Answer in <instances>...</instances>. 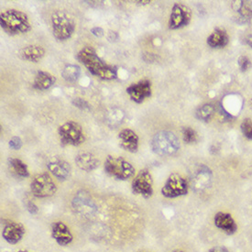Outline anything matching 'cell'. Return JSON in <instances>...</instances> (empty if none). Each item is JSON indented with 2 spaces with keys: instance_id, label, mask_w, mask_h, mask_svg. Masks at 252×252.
Listing matches in <instances>:
<instances>
[{
  "instance_id": "5b68a950",
  "label": "cell",
  "mask_w": 252,
  "mask_h": 252,
  "mask_svg": "<svg viewBox=\"0 0 252 252\" xmlns=\"http://www.w3.org/2000/svg\"><path fill=\"white\" fill-rule=\"evenodd\" d=\"M104 167L107 174L118 180L125 181L131 178L135 174V168L132 164L121 157L108 155L105 160Z\"/></svg>"
},
{
  "instance_id": "2e32d148",
  "label": "cell",
  "mask_w": 252,
  "mask_h": 252,
  "mask_svg": "<svg viewBox=\"0 0 252 252\" xmlns=\"http://www.w3.org/2000/svg\"><path fill=\"white\" fill-rule=\"evenodd\" d=\"M120 146L128 153H136L139 149V137L129 128L120 131L119 134Z\"/></svg>"
},
{
  "instance_id": "7a4b0ae2",
  "label": "cell",
  "mask_w": 252,
  "mask_h": 252,
  "mask_svg": "<svg viewBox=\"0 0 252 252\" xmlns=\"http://www.w3.org/2000/svg\"><path fill=\"white\" fill-rule=\"evenodd\" d=\"M0 25L9 35L27 33L32 29L28 15L17 9H8L1 14Z\"/></svg>"
},
{
  "instance_id": "ffe728a7",
  "label": "cell",
  "mask_w": 252,
  "mask_h": 252,
  "mask_svg": "<svg viewBox=\"0 0 252 252\" xmlns=\"http://www.w3.org/2000/svg\"><path fill=\"white\" fill-rule=\"evenodd\" d=\"M234 9L238 13L236 21L239 24H246L252 19V7L249 2L239 1L234 4Z\"/></svg>"
},
{
  "instance_id": "d6986e66",
  "label": "cell",
  "mask_w": 252,
  "mask_h": 252,
  "mask_svg": "<svg viewBox=\"0 0 252 252\" xmlns=\"http://www.w3.org/2000/svg\"><path fill=\"white\" fill-rule=\"evenodd\" d=\"M75 162L79 169L85 172H91L99 166V160L90 153H80L75 158Z\"/></svg>"
},
{
  "instance_id": "ac0fdd59",
  "label": "cell",
  "mask_w": 252,
  "mask_h": 252,
  "mask_svg": "<svg viewBox=\"0 0 252 252\" xmlns=\"http://www.w3.org/2000/svg\"><path fill=\"white\" fill-rule=\"evenodd\" d=\"M215 225L221 230L231 235L237 231L238 226L231 215L226 213H218L215 217Z\"/></svg>"
},
{
  "instance_id": "30bf717a",
  "label": "cell",
  "mask_w": 252,
  "mask_h": 252,
  "mask_svg": "<svg viewBox=\"0 0 252 252\" xmlns=\"http://www.w3.org/2000/svg\"><path fill=\"white\" fill-rule=\"evenodd\" d=\"M153 176L149 170H141L132 182L133 192L140 194L145 198H149L153 193Z\"/></svg>"
},
{
  "instance_id": "83f0119b",
  "label": "cell",
  "mask_w": 252,
  "mask_h": 252,
  "mask_svg": "<svg viewBox=\"0 0 252 252\" xmlns=\"http://www.w3.org/2000/svg\"><path fill=\"white\" fill-rule=\"evenodd\" d=\"M240 128L247 139H252V120L251 119L243 120L240 125Z\"/></svg>"
},
{
  "instance_id": "1f68e13d",
  "label": "cell",
  "mask_w": 252,
  "mask_h": 252,
  "mask_svg": "<svg viewBox=\"0 0 252 252\" xmlns=\"http://www.w3.org/2000/svg\"><path fill=\"white\" fill-rule=\"evenodd\" d=\"M27 209H28L29 212L31 213V214H32V215L37 214L38 211H39L38 206H36L33 202H32V201H30V202L27 203Z\"/></svg>"
},
{
  "instance_id": "4fadbf2b",
  "label": "cell",
  "mask_w": 252,
  "mask_h": 252,
  "mask_svg": "<svg viewBox=\"0 0 252 252\" xmlns=\"http://www.w3.org/2000/svg\"><path fill=\"white\" fill-rule=\"evenodd\" d=\"M73 207L74 211L83 216H91L96 210V206L89 194L85 191L77 192L73 200Z\"/></svg>"
},
{
  "instance_id": "f1b7e54d",
  "label": "cell",
  "mask_w": 252,
  "mask_h": 252,
  "mask_svg": "<svg viewBox=\"0 0 252 252\" xmlns=\"http://www.w3.org/2000/svg\"><path fill=\"white\" fill-rule=\"evenodd\" d=\"M239 69L242 71V72H246L248 71L250 68H252V63L251 60L247 57V56H241L239 57Z\"/></svg>"
},
{
  "instance_id": "d590c367",
  "label": "cell",
  "mask_w": 252,
  "mask_h": 252,
  "mask_svg": "<svg viewBox=\"0 0 252 252\" xmlns=\"http://www.w3.org/2000/svg\"><path fill=\"white\" fill-rule=\"evenodd\" d=\"M247 44L252 48V36H250V37L247 39Z\"/></svg>"
},
{
  "instance_id": "8d00e7d4",
  "label": "cell",
  "mask_w": 252,
  "mask_h": 252,
  "mask_svg": "<svg viewBox=\"0 0 252 252\" xmlns=\"http://www.w3.org/2000/svg\"><path fill=\"white\" fill-rule=\"evenodd\" d=\"M182 252V251H175V252Z\"/></svg>"
},
{
  "instance_id": "4316f807",
  "label": "cell",
  "mask_w": 252,
  "mask_h": 252,
  "mask_svg": "<svg viewBox=\"0 0 252 252\" xmlns=\"http://www.w3.org/2000/svg\"><path fill=\"white\" fill-rule=\"evenodd\" d=\"M183 139L186 143L191 144L197 140V134L194 129H192L189 126H186L183 128Z\"/></svg>"
},
{
  "instance_id": "7c38bea8",
  "label": "cell",
  "mask_w": 252,
  "mask_h": 252,
  "mask_svg": "<svg viewBox=\"0 0 252 252\" xmlns=\"http://www.w3.org/2000/svg\"><path fill=\"white\" fill-rule=\"evenodd\" d=\"M126 93L135 103L140 104L152 95V83L149 80H141L126 88Z\"/></svg>"
},
{
  "instance_id": "8fae6325",
  "label": "cell",
  "mask_w": 252,
  "mask_h": 252,
  "mask_svg": "<svg viewBox=\"0 0 252 252\" xmlns=\"http://www.w3.org/2000/svg\"><path fill=\"white\" fill-rule=\"evenodd\" d=\"M192 19V10L184 4H174L169 21V28L171 30H177L186 27L190 23Z\"/></svg>"
},
{
  "instance_id": "8992f818",
  "label": "cell",
  "mask_w": 252,
  "mask_h": 252,
  "mask_svg": "<svg viewBox=\"0 0 252 252\" xmlns=\"http://www.w3.org/2000/svg\"><path fill=\"white\" fill-rule=\"evenodd\" d=\"M61 142L63 145L79 146L86 140L85 133L77 122L68 121L63 124L58 129Z\"/></svg>"
},
{
  "instance_id": "7402d4cb",
  "label": "cell",
  "mask_w": 252,
  "mask_h": 252,
  "mask_svg": "<svg viewBox=\"0 0 252 252\" xmlns=\"http://www.w3.org/2000/svg\"><path fill=\"white\" fill-rule=\"evenodd\" d=\"M55 81H56V78L53 76V74H51L48 72L40 71L35 75L33 87L37 90L44 91V90H47L53 87V85L55 84Z\"/></svg>"
},
{
  "instance_id": "ba28073f",
  "label": "cell",
  "mask_w": 252,
  "mask_h": 252,
  "mask_svg": "<svg viewBox=\"0 0 252 252\" xmlns=\"http://www.w3.org/2000/svg\"><path fill=\"white\" fill-rule=\"evenodd\" d=\"M188 183L182 175L172 173L161 189V193L167 198H176L188 192Z\"/></svg>"
},
{
  "instance_id": "5bb4252c",
  "label": "cell",
  "mask_w": 252,
  "mask_h": 252,
  "mask_svg": "<svg viewBox=\"0 0 252 252\" xmlns=\"http://www.w3.org/2000/svg\"><path fill=\"white\" fill-rule=\"evenodd\" d=\"M47 167L53 176L61 181H65L71 174V165L66 160L57 157L50 160Z\"/></svg>"
},
{
  "instance_id": "e0dca14e",
  "label": "cell",
  "mask_w": 252,
  "mask_h": 252,
  "mask_svg": "<svg viewBox=\"0 0 252 252\" xmlns=\"http://www.w3.org/2000/svg\"><path fill=\"white\" fill-rule=\"evenodd\" d=\"M53 239L61 246H66L73 241V235L63 222H55L52 227Z\"/></svg>"
},
{
  "instance_id": "44dd1931",
  "label": "cell",
  "mask_w": 252,
  "mask_h": 252,
  "mask_svg": "<svg viewBox=\"0 0 252 252\" xmlns=\"http://www.w3.org/2000/svg\"><path fill=\"white\" fill-rule=\"evenodd\" d=\"M45 54V50L40 45H30L20 51V56L23 60L38 63Z\"/></svg>"
},
{
  "instance_id": "484cf974",
  "label": "cell",
  "mask_w": 252,
  "mask_h": 252,
  "mask_svg": "<svg viewBox=\"0 0 252 252\" xmlns=\"http://www.w3.org/2000/svg\"><path fill=\"white\" fill-rule=\"evenodd\" d=\"M215 111H216V109L212 104H206V105L200 106L199 108L196 110L195 117L199 120L207 122L212 119Z\"/></svg>"
},
{
  "instance_id": "603a6c76",
  "label": "cell",
  "mask_w": 252,
  "mask_h": 252,
  "mask_svg": "<svg viewBox=\"0 0 252 252\" xmlns=\"http://www.w3.org/2000/svg\"><path fill=\"white\" fill-rule=\"evenodd\" d=\"M228 43V35L225 30L216 29L208 38L207 44L211 48H223Z\"/></svg>"
},
{
  "instance_id": "6da1fadb",
  "label": "cell",
  "mask_w": 252,
  "mask_h": 252,
  "mask_svg": "<svg viewBox=\"0 0 252 252\" xmlns=\"http://www.w3.org/2000/svg\"><path fill=\"white\" fill-rule=\"evenodd\" d=\"M77 60L83 63L90 73L100 79L114 80L118 76L116 67L106 63L91 47L82 49L77 54Z\"/></svg>"
},
{
  "instance_id": "4dcf8cb0",
  "label": "cell",
  "mask_w": 252,
  "mask_h": 252,
  "mask_svg": "<svg viewBox=\"0 0 252 252\" xmlns=\"http://www.w3.org/2000/svg\"><path fill=\"white\" fill-rule=\"evenodd\" d=\"M9 147L10 149L15 150V151H19L20 148L22 147V141L20 139V137H13L12 139L9 140Z\"/></svg>"
},
{
  "instance_id": "52a82bcc",
  "label": "cell",
  "mask_w": 252,
  "mask_h": 252,
  "mask_svg": "<svg viewBox=\"0 0 252 252\" xmlns=\"http://www.w3.org/2000/svg\"><path fill=\"white\" fill-rule=\"evenodd\" d=\"M31 190L34 196L46 198L53 196L57 191V187L53 178L48 173L37 174L31 184Z\"/></svg>"
},
{
  "instance_id": "9c48e42d",
  "label": "cell",
  "mask_w": 252,
  "mask_h": 252,
  "mask_svg": "<svg viewBox=\"0 0 252 252\" xmlns=\"http://www.w3.org/2000/svg\"><path fill=\"white\" fill-rule=\"evenodd\" d=\"M212 178L211 170L207 166L200 164L191 174L190 184L192 190L197 192L205 191L211 185Z\"/></svg>"
},
{
  "instance_id": "e575fe53",
  "label": "cell",
  "mask_w": 252,
  "mask_h": 252,
  "mask_svg": "<svg viewBox=\"0 0 252 252\" xmlns=\"http://www.w3.org/2000/svg\"><path fill=\"white\" fill-rule=\"evenodd\" d=\"M119 39V35L117 32H110L109 33H108V40H117Z\"/></svg>"
},
{
  "instance_id": "9a60e30c",
  "label": "cell",
  "mask_w": 252,
  "mask_h": 252,
  "mask_svg": "<svg viewBox=\"0 0 252 252\" xmlns=\"http://www.w3.org/2000/svg\"><path fill=\"white\" fill-rule=\"evenodd\" d=\"M25 234V228L20 223L7 222L4 226L2 236L9 244H17L23 238Z\"/></svg>"
},
{
  "instance_id": "cb8c5ba5",
  "label": "cell",
  "mask_w": 252,
  "mask_h": 252,
  "mask_svg": "<svg viewBox=\"0 0 252 252\" xmlns=\"http://www.w3.org/2000/svg\"><path fill=\"white\" fill-rule=\"evenodd\" d=\"M80 74H81V69L78 65H75V64H68L62 71L63 78L69 83L76 82L79 79Z\"/></svg>"
},
{
  "instance_id": "3957f363",
  "label": "cell",
  "mask_w": 252,
  "mask_h": 252,
  "mask_svg": "<svg viewBox=\"0 0 252 252\" xmlns=\"http://www.w3.org/2000/svg\"><path fill=\"white\" fill-rule=\"evenodd\" d=\"M151 147L153 153L159 156H172L180 149L179 139L174 133L162 130L154 135Z\"/></svg>"
},
{
  "instance_id": "836d02e7",
  "label": "cell",
  "mask_w": 252,
  "mask_h": 252,
  "mask_svg": "<svg viewBox=\"0 0 252 252\" xmlns=\"http://www.w3.org/2000/svg\"><path fill=\"white\" fill-rule=\"evenodd\" d=\"M208 252H228L225 247H215Z\"/></svg>"
},
{
  "instance_id": "f546056e",
  "label": "cell",
  "mask_w": 252,
  "mask_h": 252,
  "mask_svg": "<svg viewBox=\"0 0 252 252\" xmlns=\"http://www.w3.org/2000/svg\"><path fill=\"white\" fill-rule=\"evenodd\" d=\"M73 106L78 107L82 110H90L91 109V106L87 103V101L83 98H80V97L74 98L73 100Z\"/></svg>"
},
{
  "instance_id": "d6a6232c",
  "label": "cell",
  "mask_w": 252,
  "mask_h": 252,
  "mask_svg": "<svg viewBox=\"0 0 252 252\" xmlns=\"http://www.w3.org/2000/svg\"><path fill=\"white\" fill-rule=\"evenodd\" d=\"M91 32H92L94 36H95V37H97V38H101V37L104 36V30H103L102 28H99V27L93 28V29L91 30Z\"/></svg>"
},
{
  "instance_id": "d4e9b609",
  "label": "cell",
  "mask_w": 252,
  "mask_h": 252,
  "mask_svg": "<svg viewBox=\"0 0 252 252\" xmlns=\"http://www.w3.org/2000/svg\"><path fill=\"white\" fill-rule=\"evenodd\" d=\"M8 161H9V165L11 167L12 171L18 176L23 177V178H27L30 176L28 166L21 159H17V158H10L8 159Z\"/></svg>"
},
{
  "instance_id": "277c9868",
  "label": "cell",
  "mask_w": 252,
  "mask_h": 252,
  "mask_svg": "<svg viewBox=\"0 0 252 252\" xmlns=\"http://www.w3.org/2000/svg\"><path fill=\"white\" fill-rule=\"evenodd\" d=\"M52 25L53 35L59 40L70 39L75 31L74 20L64 11H56L53 14Z\"/></svg>"
},
{
  "instance_id": "74e56055",
  "label": "cell",
  "mask_w": 252,
  "mask_h": 252,
  "mask_svg": "<svg viewBox=\"0 0 252 252\" xmlns=\"http://www.w3.org/2000/svg\"><path fill=\"white\" fill-rule=\"evenodd\" d=\"M25 252V251H20V252Z\"/></svg>"
}]
</instances>
